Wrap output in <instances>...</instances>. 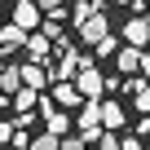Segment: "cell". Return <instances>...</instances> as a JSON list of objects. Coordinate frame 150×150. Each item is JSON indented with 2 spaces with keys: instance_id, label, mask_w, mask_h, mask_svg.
I'll use <instances>...</instances> for the list:
<instances>
[{
  "instance_id": "1",
  "label": "cell",
  "mask_w": 150,
  "mask_h": 150,
  "mask_svg": "<svg viewBox=\"0 0 150 150\" xmlns=\"http://www.w3.org/2000/svg\"><path fill=\"white\" fill-rule=\"evenodd\" d=\"M75 31H80V44H102V40L110 35V18H106V13H93V18H84Z\"/></svg>"
},
{
  "instance_id": "2",
  "label": "cell",
  "mask_w": 150,
  "mask_h": 150,
  "mask_svg": "<svg viewBox=\"0 0 150 150\" xmlns=\"http://www.w3.org/2000/svg\"><path fill=\"white\" fill-rule=\"evenodd\" d=\"M9 22H13V27H22L27 35H31V31H40V5H35V0H18Z\"/></svg>"
},
{
  "instance_id": "3",
  "label": "cell",
  "mask_w": 150,
  "mask_h": 150,
  "mask_svg": "<svg viewBox=\"0 0 150 150\" xmlns=\"http://www.w3.org/2000/svg\"><path fill=\"white\" fill-rule=\"evenodd\" d=\"M75 124H80V137H84V141H97V137H102V132H97V124H102V106H97V102L80 106V115H75Z\"/></svg>"
},
{
  "instance_id": "4",
  "label": "cell",
  "mask_w": 150,
  "mask_h": 150,
  "mask_svg": "<svg viewBox=\"0 0 150 150\" xmlns=\"http://www.w3.org/2000/svg\"><path fill=\"white\" fill-rule=\"evenodd\" d=\"M27 57H31L35 66H44V62L53 57V40H49L44 31H31V35H27Z\"/></svg>"
},
{
  "instance_id": "5",
  "label": "cell",
  "mask_w": 150,
  "mask_h": 150,
  "mask_svg": "<svg viewBox=\"0 0 150 150\" xmlns=\"http://www.w3.org/2000/svg\"><path fill=\"white\" fill-rule=\"evenodd\" d=\"M40 119H44V128L53 137H66V128H71V115H62L53 102H40Z\"/></svg>"
},
{
  "instance_id": "6",
  "label": "cell",
  "mask_w": 150,
  "mask_h": 150,
  "mask_svg": "<svg viewBox=\"0 0 150 150\" xmlns=\"http://www.w3.org/2000/svg\"><path fill=\"white\" fill-rule=\"evenodd\" d=\"M75 84H80V97H102V88H106V80H102V75L93 71V66H80V80H75Z\"/></svg>"
},
{
  "instance_id": "7",
  "label": "cell",
  "mask_w": 150,
  "mask_h": 150,
  "mask_svg": "<svg viewBox=\"0 0 150 150\" xmlns=\"http://www.w3.org/2000/svg\"><path fill=\"white\" fill-rule=\"evenodd\" d=\"M124 40H128L132 49L150 44V18H128V27H124Z\"/></svg>"
},
{
  "instance_id": "8",
  "label": "cell",
  "mask_w": 150,
  "mask_h": 150,
  "mask_svg": "<svg viewBox=\"0 0 150 150\" xmlns=\"http://www.w3.org/2000/svg\"><path fill=\"white\" fill-rule=\"evenodd\" d=\"M13 49H27V31L13 27V22H5L0 27V53H13Z\"/></svg>"
},
{
  "instance_id": "9",
  "label": "cell",
  "mask_w": 150,
  "mask_h": 150,
  "mask_svg": "<svg viewBox=\"0 0 150 150\" xmlns=\"http://www.w3.org/2000/svg\"><path fill=\"white\" fill-rule=\"evenodd\" d=\"M44 84H49V75H44V66L27 62V66H22V88H35V93H44Z\"/></svg>"
},
{
  "instance_id": "10",
  "label": "cell",
  "mask_w": 150,
  "mask_h": 150,
  "mask_svg": "<svg viewBox=\"0 0 150 150\" xmlns=\"http://www.w3.org/2000/svg\"><path fill=\"white\" fill-rule=\"evenodd\" d=\"M53 106H80V88L66 84V80H57L53 84Z\"/></svg>"
},
{
  "instance_id": "11",
  "label": "cell",
  "mask_w": 150,
  "mask_h": 150,
  "mask_svg": "<svg viewBox=\"0 0 150 150\" xmlns=\"http://www.w3.org/2000/svg\"><path fill=\"white\" fill-rule=\"evenodd\" d=\"M124 119H128V115H124V106H119V102H102V124H106L110 132H115V128H124Z\"/></svg>"
},
{
  "instance_id": "12",
  "label": "cell",
  "mask_w": 150,
  "mask_h": 150,
  "mask_svg": "<svg viewBox=\"0 0 150 150\" xmlns=\"http://www.w3.org/2000/svg\"><path fill=\"white\" fill-rule=\"evenodd\" d=\"M0 88H5V97H13L22 88V66H5L0 71Z\"/></svg>"
},
{
  "instance_id": "13",
  "label": "cell",
  "mask_w": 150,
  "mask_h": 150,
  "mask_svg": "<svg viewBox=\"0 0 150 150\" xmlns=\"http://www.w3.org/2000/svg\"><path fill=\"white\" fill-rule=\"evenodd\" d=\"M115 66H119L124 75H132V71L141 66V53H137V49H119V53H115Z\"/></svg>"
},
{
  "instance_id": "14",
  "label": "cell",
  "mask_w": 150,
  "mask_h": 150,
  "mask_svg": "<svg viewBox=\"0 0 150 150\" xmlns=\"http://www.w3.org/2000/svg\"><path fill=\"white\" fill-rule=\"evenodd\" d=\"M35 102H40V97H35V88H18V93H13V110H18V115H31V106H35Z\"/></svg>"
},
{
  "instance_id": "15",
  "label": "cell",
  "mask_w": 150,
  "mask_h": 150,
  "mask_svg": "<svg viewBox=\"0 0 150 150\" xmlns=\"http://www.w3.org/2000/svg\"><path fill=\"white\" fill-rule=\"evenodd\" d=\"M97 13V5H93V0H75V5H71V18H75V27H80L84 18H93Z\"/></svg>"
},
{
  "instance_id": "16",
  "label": "cell",
  "mask_w": 150,
  "mask_h": 150,
  "mask_svg": "<svg viewBox=\"0 0 150 150\" xmlns=\"http://www.w3.org/2000/svg\"><path fill=\"white\" fill-rule=\"evenodd\" d=\"M31 150H62V137L44 132V137H35V141H31Z\"/></svg>"
},
{
  "instance_id": "17",
  "label": "cell",
  "mask_w": 150,
  "mask_h": 150,
  "mask_svg": "<svg viewBox=\"0 0 150 150\" xmlns=\"http://www.w3.org/2000/svg\"><path fill=\"white\" fill-rule=\"evenodd\" d=\"M40 31H44L49 40H62V22H57V18H44V22H40Z\"/></svg>"
},
{
  "instance_id": "18",
  "label": "cell",
  "mask_w": 150,
  "mask_h": 150,
  "mask_svg": "<svg viewBox=\"0 0 150 150\" xmlns=\"http://www.w3.org/2000/svg\"><path fill=\"white\" fill-rule=\"evenodd\" d=\"M93 49H97V57H115V53H119L115 35H106V40H102V44H93Z\"/></svg>"
},
{
  "instance_id": "19",
  "label": "cell",
  "mask_w": 150,
  "mask_h": 150,
  "mask_svg": "<svg viewBox=\"0 0 150 150\" xmlns=\"http://www.w3.org/2000/svg\"><path fill=\"white\" fill-rule=\"evenodd\" d=\"M35 5H40L49 18H53V13H62V9H66V0H35Z\"/></svg>"
},
{
  "instance_id": "20",
  "label": "cell",
  "mask_w": 150,
  "mask_h": 150,
  "mask_svg": "<svg viewBox=\"0 0 150 150\" xmlns=\"http://www.w3.org/2000/svg\"><path fill=\"white\" fill-rule=\"evenodd\" d=\"M62 150H88L84 137H62Z\"/></svg>"
},
{
  "instance_id": "21",
  "label": "cell",
  "mask_w": 150,
  "mask_h": 150,
  "mask_svg": "<svg viewBox=\"0 0 150 150\" xmlns=\"http://www.w3.org/2000/svg\"><path fill=\"white\" fill-rule=\"evenodd\" d=\"M13 146H18V150H31V137H27V128H13Z\"/></svg>"
},
{
  "instance_id": "22",
  "label": "cell",
  "mask_w": 150,
  "mask_h": 150,
  "mask_svg": "<svg viewBox=\"0 0 150 150\" xmlns=\"http://www.w3.org/2000/svg\"><path fill=\"white\" fill-rule=\"evenodd\" d=\"M97 146H102V150H119V141H115V132H102V137H97Z\"/></svg>"
},
{
  "instance_id": "23",
  "label": "cell",
  "mask_w": 150,
  "mask_h": 150,
  "mask_svg": "<svg viewBox=\"0 0 150 150\" xmlns=\"http://www.w3.org/2000/svg\"><path fill=\"white\" fill-rule=\"evenodd\" d=\"M137 106H141V110L150 115V84H146V88H137Z\"/></svg>"
},
{
  "instance_id": "24",
  "label": "cell",
  "mask_w": 150,
  "mask_h": 150,
  "mask_svg": "<svg viewBox=\"0 0 150 150\" xmlns=\"http://www.w3.org/2000/svg\"><path fill=\"white\" fill-rule=\"evenodd\" d=\"M5 141H13V124H5V119H0V146H5Z\"/></svg>"
},
{
  "instance_id": "25",
  "label": "cell",
  "mask_w": 150,
  "mask_h": 150,
  "mask_svg": "<svg viewBox=\"0 0 150 150\" xmlns=\"http://www.w3.org/2000/svg\"><path fill=\"white\" fill-rule=\"evenodd\" d=\"M119 150H141V141H137V137H128V141H119Z\"/></svg>"
},
{
  "instance_id": "26",
  "label": "cell",
  "mask_w": 150,
  "mask_h": 150,
  "mask_svg": "<svg viewBox=\"0 0 150 150\" xmlns=\"http://www.w3.org/2000/svg\"><path fill=\"white\" fill-rule=\"evenodd\" d=\"M141 71H146V75H150V53H141Z\"/></svg>"
}]
</instances>
